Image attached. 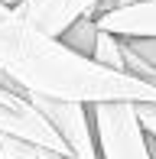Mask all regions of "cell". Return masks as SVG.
I'll list each match as a JSON object with an SVG mask.
<instances>
[{
	"label": "cell",
	"instance_id": "6da1fadb",
	"mask_svg": "<svg viewBox=\"0 0 156 159\" xmlns=\"http://www.w3.org/2000/svg\"><path fill=\"white\" fill-rule=\"evenodd\" d=\"M0 71L23 94H42L59 101H153L156 81L114 71L98 59L72 49L62 36L39 30L23 10H0Z\"/></svg>",
	"mask_w": 156,
	"mask_h": 159
},
{
	"label": "cell",
	"instance_id": "7a4b0ae2",
	"mask_svg": "<svg viewBox=\"0 0 156 159\" xmlns=\"http://www.w3.org/2000/svg\"><path fill=\"white\" fill-rule=\"evenodd\" d=\"M91 120L101 159H156V136L146 133L137 101H98Z\"/></svg>",
	"mask_w": 156,
	"mask_h": 159
},
{
	"label": "cell",
	"instance_id": "3957f363",
	"mask_svg": "<svg viewBox=\"0 0 156 159\" xmlns=\"http://www.w3.org/2000/svg\"><path fill=\"white\" fill-rule=\"evenodd\" d=\"M0 133L30 140L42 149H52V153H72L65 136L42 117V111L30 101V94L16 88H3V84H0Z\"/></svg>",
	"mask_w": 156,
	"mask_h": 159
},
{
	"label": "cell",
	"instance_id": "277c9868",
	"mask_svg": "<svg viewBox=\"0 0 156 159\" xmlns=\"http://www.w3.org/2000/svg\"><path fill=\"white\" fill-rule=\"evenodd\" d=\"M30 101L42 111V117L65 136V143L72 146V156H78V159H101L98 136H94V120H91V104L42 98V94H30Z\"/></svg>",
	"mask_w": 156,
	"mask_h": 159
},
{
	"label": "cell",
	"instance_id": "5b68a950",
	"mask_svg": "<svg viewBox=\"0 0 156 159\" xmlns=\"http://www.w3.org/2000/svg\"><path fill=\"white\" fill-rule=\"evenodd\" d=\"M101 0H26L20 10L39 26V30L59 36L68 23H75L81 13H91Z\"/></svg>",
	"mask_w": 156,
	"mask_h": 159
},
{
	"label": "cell",
	"instance_id": "8992f818",
	"mask_svg": "<svg viewBox=\"0 0 156 159\" xmlns=\"http://www.w3.org/2000/svg\"><path fill=\"white\" fill-rule=\"evenodd\" d=\"M101 26L117 36H156V0L130 7H114V10L101 13Z\"/></svg>",
	"mask_w": 156,
	"mask_h": 159
},
{
	"label": "cell",
	"instance_id": "52a82bcc",
	"mask_svg": "<svg viewBox=\"0 0 156 159\" xmlns=\"http://www.w3.org/2000/svg\"><path fill=\"white\" fill-rule=\"evenodd\" d=\"M98 33H101V20H98V16H91V13H81V16H78L75 23H68L59 36H62V39H65L72 49H78V52L94 55Z\"/></svg>",
	"mask_w": 156,
	"mask_h": 159
},
{
	"label": "cell",
	"instance_id": "ba28073f",
	"mask_svg": "<svg viewBox=\"0 0 156 159\" xmlns=\"http://www.w3.org/2000/svg\"><path fill=\"white\" fill-rule=\"evenodd\" d=\"M91 59H98L101 65H108V68H114V71H124V39H120L117 33H111V30L101 26Z\"/></svg>",
	"mask_w": 156,
	"mask_h": 159
},
{
	"label": "cell",
	"instance_id": "9c48e42d",
	"mask_svg": "<svg viewBox=\"0 0 156 159\" xmlns=\"http://www.w3.org/2000/svg\"><path fill=\"white\" fill-rule=\"evenodd\" d=\"M39 149L42 146H36V143H30V140L0 133V159H39Z\"/></svg>",
	"mask_w": 156,
	"mask_h": 159
},
{
	"label": "cell",
	"instance_id": "30bf717a",
	"mask_svg": "<svg viewBox=\"0 0 156 159\" xmlns=\"http://www.w3.org/2000/svg\"><path fill=\"white\" fill-rule=\"evenodd\" d=\"M124 39H127V42H130V46L156 68V36H124Z\"/></svg>",
	"mask_w": 156,
	"mask_h": 159
},
{
	"label": "cell",
	"instance_id": "8fae6325",
	"mask_svg": "<svg viewBox=\"0 0 156 159\" xmlns=\"http://www.w3.org/2000/svg\"><path fill=\"white\" fill-rule=\"evenodd\" d=\"M137 114H140V120H143L146 133L156 136V104H153V101H140V104H137Z\"/></svg>",
	"mask_w": 156,
	"mask_h": 159
},
{
	"label": "cell",
	"instance_id": "7c38bea8",
	"mask_svg": "<svg viewBox=\"0 0 156 159\" xmlns=\"http://www.w3.org/2000/svg\"><path fill=\"white\" fill-rule=\"evenodd\" d=\"M39 159H78L72 153H52V149H39Z\"/></svg>",
	"mask_w": 156,
	"mask_h": 159
},
{
	"label": "cell",
	"instance_id": "4fadbf2b",
	"mask_svg": "<svg viewBox=\"0 0 156 159\" xmlns=\"http://www.w3.org/2000/svg\"><path fill=\"white\" fill-rule=\"evenodd\" d=\"M0 3H7V7H13V10H20V7H23L26 0H0Z\"/></svg>",
	"mask_w": 156,
	"mask_h": 159
}]
</instances>
